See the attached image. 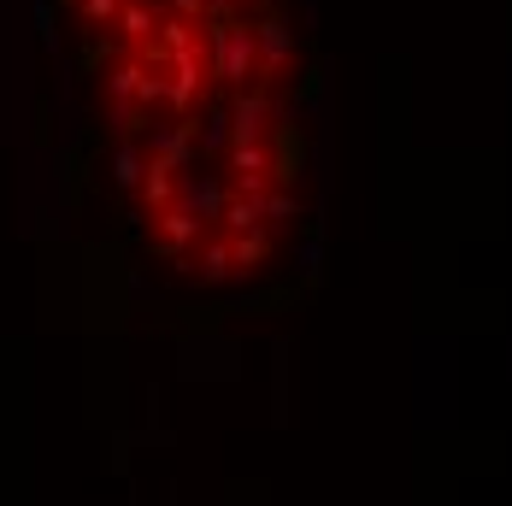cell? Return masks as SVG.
Wrapping results in <instances>:
<instances>
[{
	"instance_id": "cell-1",
	"label": "cell",
	"mask_w": 512,
	"mask_h": 506,
	"mask_svg": "<svg viewBox=\"0 0 512 506\" xmlns=\"http://www.w3.org/2000/svg\"><path fill=\"white\" fill-rule=\"evenodd\" d=\"M130 218L195 283H254L301 218L289 0H65Z\"/></svg>"
}]
</instances>
